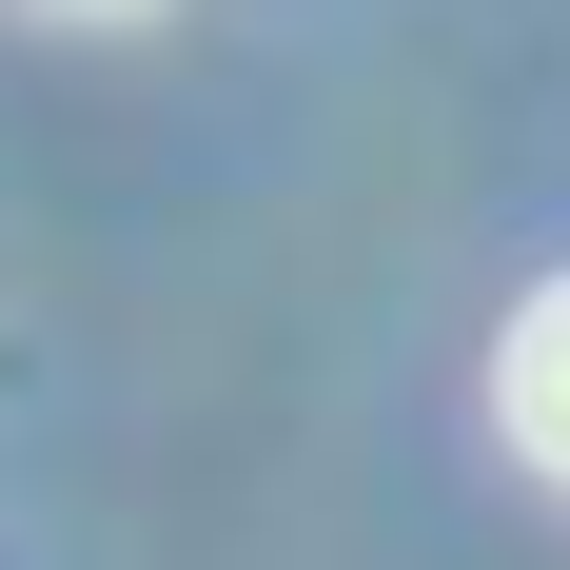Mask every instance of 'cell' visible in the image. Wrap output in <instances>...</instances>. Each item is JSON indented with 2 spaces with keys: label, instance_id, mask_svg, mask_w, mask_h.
Instances as JSON below:
<instances>
[{
  "label": "cell",
  "instance_id": "6da1fadb",
  "mask_svg": "<svg viewBox=\"0 0 570 570\" xmlns=\"http://www.w3.org/2000/svg\"><path fill=\"white\" fill-rule=\"evenodd\" d=\"M492 433L570 492V276H531V295H512V335H492Z\"/></svg>",
  "mask_w": 570,
  "mask_h": 570
}]
</instances>
